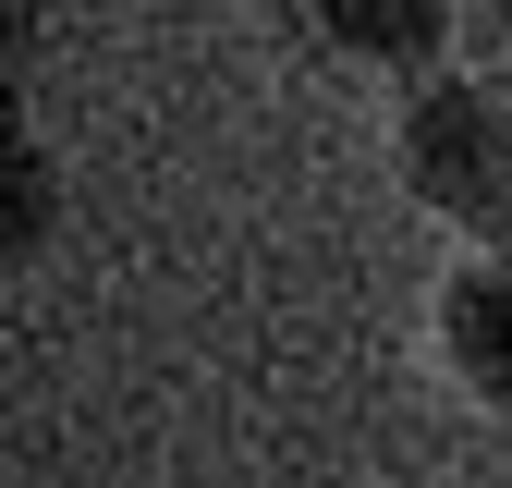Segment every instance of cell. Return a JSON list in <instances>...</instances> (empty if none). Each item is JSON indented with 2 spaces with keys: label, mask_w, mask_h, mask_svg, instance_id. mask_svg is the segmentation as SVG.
I'll list each match as a JSON object with an SVG mask.
<instances>
[{
  "label": "cell",
  "mask_w": 512,
  "mask_h": 488,
  "mask_svg": "<svg viewBox=\"0 0 512 488\" xmlns=\"http://www.w3.org/2000/svg\"><path fill=\"white\" fill-rule=\"evenodd\" d=\"M391 159L415 183V208H439L464 244H512V86L452 61V74H415Z\"/></svg>",
  "instance_id": "1"
},
{
  "label": "cell",
  "mask_w": 512,
  "mask_h": 488,
  "mask_svg": "<svg viewBox=\"0 0 512 488\" xmlns=\"http://www.w3.org/2000/svg\"><path fill=\"white\" fill-rule=\"evenodd\" d=\"M427 342H439V366H452L464 403L512 415V244H464V269L427 305Z\"/></svg>",
  "instance_id": "2"
},
{
  "label": "cell",
  "mask_w": 512,
  "mask_h": 488,
  "mask_svg": "<svg viewBox=\"0 0 512 488\" xmlns=\"http://www.w3.org/2000/svg\"><path fill=\"white\" fill-rule=\"evenodd\" d=\"M476 25V0H317V37L342 61H378V74H452V37Z\"/></svg>",
  "instance_id": "3"
},
{
  "label": "cell",
  "mask_w": 512,
  "mask_h": 488,
  "mask_svg": "<svg viewBox=\"0 0 512 488\" xmlns=\"http://www.w3.org/2000/svg\"><path fill=\"white\" fill-rule=\"evenodd\" d=\"M49 208H61V159L49 147H13V257L49 244Z\"/></svg>",
  "instance_id": "4"
},
{
  "label": "cell",
  "mask_w": 512,
  "mask_h": 488,
  "mask_svg": "<svg viewBox=\"0 0 512 488\" xmlns=\"http://www.w3.org/2000/svg\"><path fill=\"white\" fill-rule=\"evenodd\" d=\"M464 37L488 49V61H476V74H500V86H512V0H476V25H464Z\"/></svg>",
  "instance_id": "5"
}]
</instances>
